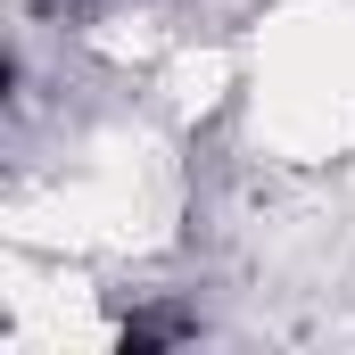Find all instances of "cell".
Instances as JSON below:
<instances>
[{
  "instance_id": "obj_1",
  "label": "cell",
  "mask_w": 355,
  "mask_h": 355,
  "mask_svg": "<svg viewBox=\"0 0 355 355\" xmlns=\"http://www.w3.org/2000/svg\"><path fill=\"white\" fill-rule=\"evenodd\" d=\"M190 322L182 314H141V322H124V347H166V339H182Z\"/></svg>"
}]
</instances>
